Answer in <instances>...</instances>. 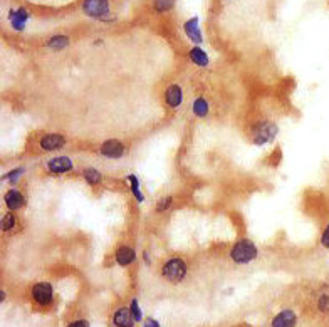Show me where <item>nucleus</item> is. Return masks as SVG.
<instances>
[{"label": "nucleus", "instance_id": "28", "mask_svg": "<svg viewBox=\"0 0 329 327\" xmlns=\"http://www.w3.org/2000/svg\"><path fill=\"white\" fill-rule=\"evenodd\" d=\"M68 327H89V322L84 321V319H79V321L71 322V324H69Z\"/></svg>", "mask_w": 329, "mask_h": 327}, {"label": "nucleus", "instance_id": "9", "mask_svg": "<svg viewBox=\"0 0 329 327\" xmlns=\"http://www.w3.org/2000/svg\"><path fill=\"white\" fill-rule=\"evenodd\" d=\"M3 203H5L8 211H17V210L24 208L27 201H25V196L22 195L19 190L12 188V190H8L5 195H3Z\"/></svg>", "mask_w": 329, "mask_h": 327}, {"label": "nucleus", "instance_id": "10", "mask_svg": "<svg viewBox=\"0 0 329 327\" xmlns=\"http://www.w3.org/2000/svg\"><path fill=\"white\" fill-rule=\"evenodd\" d=\"M164 103L170 106L171 109L180 108L181 103H183V91L178 84H171V86L166 87L164 91Z\"/></svg>", "mask_w": 329, "mask_h": 327}, {"label": "nucleus", "instance_id": "29", "mask_svg": "<svg viewBox=\"0 0 329 327\" xmlns=\"http://www.w3.org/2000/svg\"><path fill=\"white\" fill-rule=\"evenodd\" d=\"M143 327H162V326L158 324V321H155V319H151V317H150V319L145 321Z\"/></svg>", "mask_w": 329, "mask_h": 327}, {"label": "nucleus", "instance_id": "23", "mask_svg": "<svg viewBox=\"0 0 329 327\" xmlns=\"http://www.w3.org/2000/svg\"><path fill=\"white\" fill-rule=\"evenodd\" d=\"M176 0H153V7L157 12H168L175 7Z\"/></svg>", "mask_w": 329, "mask_h": 327}, {"label": "nucleus", "instance_id": "11", "mask_svg": "<svg viewBox=\"0 0 329 327\" xmlns=\"http://www.w3.org/2000/svg\"><path fill=\"white\" fill-rule=\"evenodd\" d=\"M114 260H116V263L121 265V267H128V265H131L136 260V252L135 249H131V247L121 245L114 252Z\"/></svg>", "mask_w": 329, "mask_h": 327}, {"label": "nucleus", "instance_id": "15", "mask_svg": "<svg viewBox=\"0 0 329 327\" xmlns=\"http://www.w3.org/2000/svg\"><path fill=\"white\" fill-rule=\"evenodd\" d=\"M183 29H185V34L188 35L190 41L195 44H203L202 30H200V27H198V17H193V19H190L188 22H185Z\"/></svg>", "mask_w": 329, "mask_h": 327}, {"label": "nucleus", "instance_id": "5", "mask_svg": "<svg viewBox=\"0 0 329 327\" xmlns=\"http://www.w3.org/2000/svg\"><path fill=\"white\" fill-rule=\"evenodd\" d=\"M99 153L101 156L108 158V160H119V158H123L126 154V146L119 139H108L101 144Z\"/></svg>", "mask_w": 329, "mask_h": 327}, {"label": "nucleus", "instance_id": "12", "mask_svg": "<svg viewBox=\"0 0 329 327\" xmlns=\"http://www.w3.org/2000/svg\"><path fill=\"white\" fill-rule=\"evenodd\" d=\"M296 324H297L296 312L291 311V309L279 312L272 319V327H296Z\"/></svg>", "mask_w": 329, "mask_h": 327}, {"label": "nucleus", "instance_id": "25", "mask_svg": "<svg viewBox=\"0 0 329 327\" xmlns=\"http://www.w3.org/2000/svg\"><path fill=\"white\" fill-rule=\"evenodd\" d=\"M130 309H131L133 317H135V322H141V321H143V312H141V309H140V302H138V299H133V300H131Z\"/></svg>", "mask_w": 329, "mask_h": 327}, {"label": "nucleus", "instance_id": "2", "mask_svg": "<svg viewBox=\"0 0 329 327\" xmlns=\"http://www.w3.org/2000/svg\"><path fill=\"white\" fill-rule=\"evenodd\" d=\"M162 275L166 278L168 282H173V284L183 280L186 275V263L183 262V259H180V257L168 259L162 267Z\"/></svg>", "mask_w": 329, "mask_h": 327}, {"label": "nucleus", "instance_id": "1", "mask_svg": "<svg viewBox=\"0 0 329 327\" xmlns=\"http://www.w3.org/2000/svg\"><path fill=\"white\" fill-rule=\"evenodd\" d=\"M257 255H259V250H257V245L250 238H240V240L235 242L232 250H230V259L235 263H242V265L254 262Z\"/></svg>", "mask_w": 329, "mask_h": 327}, {"label": "nucleus", "instance_id": "13", "mask_svg": "<svg viewBox=\"0 0 329 327\" xmlns=\"http://www.w3.org/2000/svg\"><path fill=\"white\" fill-rule=\"evenodd\" d=\"M8 19H10L12 27H14L17 32H22L25 27V24H27V20L30 19V15L25 8H17V10H10Z\"/></svg>", "mask_w": 329, "mask_h": 327}, {"label": "nucleus", "instance_id": "7", "mask_svg": "<svg viewBox=\"0 0 329 327\" xmlns=\"http://www.w3.org/2000/svg\"><path fill=\"white\" fill-rule=\"evenodd\" d=\"M47 170L52 175H64L74 170V163L68 156H56L47 161Z\"/></svg>", "mask_w": 329, "mask_h": 327}, {"label": "nucleus", "instance_id": "24", "mask_svg": "<svg viewBox=\"0 0 329 327\" xmlns=\"http://www.w3.org/2000/svg\"><path fill=\"white\" fill-rule=\"evenodd\" d=\"M171 205H173V198H171V196H163V198H160V200L157 201V211H158V213H162V211L170 210Z\"/></svg>", "mask_w": 329, "mask_h": 327}, {"label": "nucleus", "instance_id": "4", "mask_svg": "<svg viewBox=\"0 0 329 327\" xmlns=\"http://www.w3.org/2000/svg\"><path fill=\"white\" fill-rule=\"evenodd\" d=\"M82 10L92 19H106L109 15V2L108 0H84Z\"/></svg>", "mask_w": 329, "mask_h": 327}, {"label": "nucleus", "instance_id": "16", "mask_svg": "<svg viewBox=\"0 0 329 327\" xmlns=\"http://www.w3.org/2000/svg\"><path fill=\"white\" fill-rule=\"evenodd\" d=\"M188 57H190V61H192L195 65H198V67H207V65L210 64L208 54L202 49V47H198V46L193 47V49H190Z\"/></svg>", "mask_w": 329, "mask_h": 327}, {"label": "nucleus", "instance_id": "27", "mask_svg": "<svg viewBox=\"0 0 329 327\" xmlns=\"http://www.w3.org/2000/svg\"><path fill=\"white\" fill-rule=\"evenodd\" d=\"M318 307L321 312H329V297L328 295H321L318 300Z\"/></svg>", "mask_w": 329, "mask_h": 327}, {"label": "nucleus", "instance_id": "6", "mask_svg": "<svg viewBox=\"0 0 329 327\" xmlns=\"http://www.w3.org/2000/svg\"><path fill=\"white\" fill-rule=\"evenodd\" d=\"M52 297H54V290L49 282H37L32 287V299L39 306H49L52 302Z\"/></svg>", "mask_w": 329, "mask_h": 327}, {"label": "nucleus", "instance_id": "17", "mask_svg": "<svg viewBox=\"0 0 329 327\" xmlns=\"http://www.w3.org/2000/svg\"><path fill=\"white\" fill-rule=\"evenodd\" d=\"M126 180H128V183H130V192H131V195L135 196V200L138 203H143L145 201V195L141 193L140 178H138L135 173H130V175L126 176Z\"/></svg>", "mask_w": 329, "mask_h": 327}, {"label": "nucleus", "instance_id": "21", "mask_svg": "<svg viewBox=\"0 0 329 327\" xmlns=\"http://www.w3.org/2000/svg\"><path fill=\"white\" fill-rule=\"evenodd\" d=\"M24 173H25V168L19 166V168H14V170H10L8 173L3 175L2 180L8 181V183H17V181L20 180V176H24Z\"/></svg>", "mask_w": 329, "mask_h": 327}, {"label": "nucleus", "instance_id": "30", "mask_svg": "<svg viewBox=\"0 0 329 327\" xmlns=\"http://www.w3.org/2000/svg\"><path fill=\"white\" fill-rule=\"evenodd\" d=\"M143 259H145V262H146V263H151V259H150L148 250H145V252H143Z\"/></svg>", "mask_w": 329, "mask_h": 327}, {"label": "nucleus", "instance_id": "20", "mask_svg": "<svg viewBox=\"0 0 329 327\" xmlns=\"http://www.w3.org/2000/svg\"><path fill=\"white\" fill-rule=\"evenodd\" d=\"M68 46H69V39L66 35H54V37L47 41V47H51L54 51H61Z\"/></svg>", "mask_w": 329, "mask_h": 327}, {"label": "nucleus", "instance_id": "19", "mask_svg": "<svg viewBox=\"0 0 329 327\" xmlns=\"http://www.w3.org/2000/svg\"><path fill=\"white\" fill-rule=\"evenodd\" d=\"M192 111L197 118H205L208 111H210V106H208V101L205 98H197L193 101Z\"/></svg>", "mask_w": 329, "mask_h": 327}, {"label": "nucleus", "instance_id": "8", "mask_svg": "<svg viewBox=\"0 0 329 327\" xmlns=\"http://www.w3.org/2000/svg\"><path fill=\"white\" fill-rule=\"evenodd\" d=\"M41 148L44 151H57V149L64 148L66 144V138L59 132H49V134H44L41 141H39Z\"/></svg>", "mask_w": 329, "mask_h": 327}, {"label": "nucleus", "instance_id": "14", "mask_svg": "<svg viewBox=\"0 0 329 327\" xmlns=\"http://www.w3.org/2000/svg\"><path fill=\"white\" fill-rule=\"evenodd\" d=\"M113 324L116 327H133L135 326V317L131 314V309L121 307L114 312L113 316Z\"/></svg>", "mask_w": 329, "mask_h": 327}, {"label": "nucleus", "instance_id": "22", "mask_svg": "<svg viewBox=\"0 0 329 327\" xmlns=\"http://www.w3.org/2000/svg\"><path fill=\"white\" fill-rule=\"evenodd\" d=\"M17 225V216L14 215V211H8V213L2 218V230L3 232H10L14 230Z\"/></svg>", "mask_w": 329, "mask_h": 327}, {"label": "nucleus", "instance_id": "3", "mask_svg": "<svg viewBox=\"0 0 329 327\" xmlns=\"http://www.w3.org/2000/svg\"><path fill=\"white\" fill-rule=\"evenodd\" d=\"M279 134V128L272 121H264L255 125L254 128V143L257 146H264V144L270 143Z\"/></svg>", "mask_w": 329, "mask_h": 327}, {"label": "nucleus", "instance_id": "26", "mask_svg": "<svg viewBox=\"0 0 329 327\" xmlns=\"http://www.w3.org/2000/svg\"><path fill=\"white\" fill-rule=\"evenodd\" d=\"M319 242H321V245L324 247V249L329 250V223L324 227L323 233H321V238H319Z\"/></svg>", "mask_w": 329, "mask_h": 327}, {"label": "nucleus", "instance_id": "18", "mask_svg": "<svg viewBox=\"0 0 329 327\" xmlns=\"http://www.w3.org/2000/svg\"><path fill=\"white\" fill-rule=\"evenodd\" d=\"M82 178L87 185H91V187H97V185L103 183V175H101L96 168H86V170L82 171Z\"/></svg>", "mask_w": 329, "mask_h": 327}]
</instances>
